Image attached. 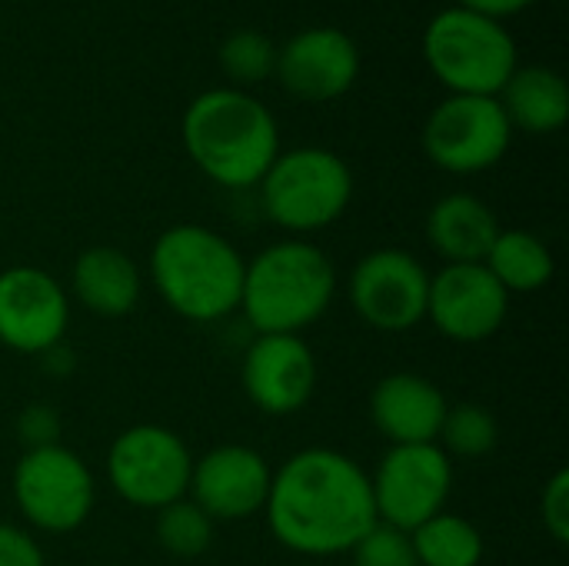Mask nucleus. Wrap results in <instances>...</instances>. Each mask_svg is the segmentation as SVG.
Masks as SVG:
<instances>
[{"label":"nucleus","mask_w":569,"mask_h":566,"mask_svg":"<svg viewBox=\"0 0 569 566\" xmlns=\"http://www.w3.org/2000/svg\"><path fill=\"white\" fill-rule=\"evenodd\" d=\"M190 470L193 454L160 424L127 427L107 450L110 487L140 510H163L167 504L183 500L190 490Z\"/></svg>","instance_id":"7"},{"label":"nucleus","mask_w":569,"mask_h":566,"mask_svg":"<svg viewBox=\"0 0 569 566\" xmlns=\"http://www.w3.org/2000/svg\"><path fill=\"white\" fill-rule=\"evenodd\" d=\"M353 566H420L410 534L393 530L387 524H377L353 550H350Z\"/></svg>","instance_id":"26"},{"label":"nucleus","mask_w":569,"mask_h":566,"mask_svg":"<svg viewBox=\"0 0 569 566\" xmlns=\"http://www.w3.org/2000/svg\"><path fill=\"white\" fill-rule=\"evenodd\" d=\"M530 3H537V0H453V7L477 10V13H487V17H493V20L517 17V13H523Z\"/></svg>","instance_id":"30"},{"label":"nucleus","mask_w":569,"mask_h":566,"mask_svg":"<svg viewBox=\"0 0 569 566\" xmlns=\"http://www.w3.org/2000/svg\"><path fill=\"white\" fill-rule=\"evenodd\" d=\"M333 290V260L317 244L280 240L247 264L240 310L257 334H303L327 314Z\"/></svg>","instance_id":"4"},{"label":"nucleus","mask_w":569,"mask_h":566,"mask_svg":"<svg viewBox=\"0 0 569 566\" xmlns=\"http://www.w3.org/2000/svg\"><path fill=\"white\" fill-rule=\"evenodd\" d=\"M17 510L43 534H70L87 524L93 510V474L63 444L23 450L10 480Z\"/></svg>","instance_id":"8"},{"label":"nucleus","mask_w":569,"mask_h":566,"mask_svg":"<svg viewBox=\"0 0 569 566\" xmlns=\"http://www.w3.org/2000/svg\"><path fill=\"white\" fill-rule=\"evenodd\" d=\"M60 414L50 404H27L17 417V437L27 450H43L60 444Z\"/></svg>","instance_id":"27"},{"label":"nucleus","mask_w":569,"mask_h":566,"mask_svg":"<svg viewBox=\"0 0 569 566\" xmlns=\"http://www.w3.org/2000/svg\"><path fill=\"white\" fill-rule=\"evenodd\" d=\"M513 140V127L497 97H443L423 123V153L433 167L470 177L497 167Z\"/></svg>","instance_id":"9"},{"label":"nucleus","mask_w":569,"mask_h":566,"mask_svg":"<svg viewBox=\"0 0 569 566\" xmlns=\"http://www.w3.org/2000/svg\"><path fill=\"white\" fill-rule=\"evenodd\" d=\"M540 517L557 544L569 540V470H557L540 497Z\"/></svg>","instance_id":"28"},{"label":"nucleus","mask_w":569,"mask_h":566,"mask_svg":"<svg viewBox=\"0 0 569 566\" xmlns=\"http://www.w3.org/2000/svg\"><path fill=\"white\" fill-rule=\"evenodd\" d=\"M40 360H43V367H47V374L50 377H70L73 374V367H77V360H73V354H70V347L67 344H57V347H50L47 354H40Z\"/></svg>","instance_id":"31"},{"label":"nucleus","mask_w":569,"mask_h":566,"mask_svg":"<svg viewBox=\"0 0 569 566\" xmlns=\"http://www.w3.org/2000/svg\"><path fill=\"white\" fill-rule=\"evenodd\" d=\"M513 130L523 133H557L569 120V83L567 77L543 63L517 67L513 77L497 93Z\"/></svg>","instance_id":"20"},{"label":"nucleus","mask_w":569,"mask_h":566,"mask_svg":"<svg viewBox=\"0 0 569 566\" xmlns=\"http://www.w3.org/2000/svg\"><path fill=\"white\" fill-rule=\"evenodd\" d=\"M157 544L173 557H200L213 544V520L190 500H173L157 510Z\"/></svg>","instance_id":"24"},{"label":"nucleus","mask_w":569,"mask_h":566,"mask_svg":"<svg viewBox=\"0 0 569 566\" xmlns=\"http://www.w3.org/2000/svg\"><path fill=\"white\" fill-rule=\"evenodd\" d=\"M410 544L420 566H480L483 560L480 530L470 520L447 510L410 530Z\"/></svg>","instance_id":"22"},{"label":"nucleus","mask_w":569,"mask_h":566,"mask_svg":"<svg viewBox=\"0 0 569 566\" xmlns=\"http://www.w3.org/2000/svg\"><path fill=\"white\" fill-rule=\"evenodd\" d=\"M240 380L257 410L290 417L317 390V357L300 334H257L243 354Z\"/></svg>","instance_id":"15"},{"label":"nucleus","mask_w":569,"mask_h":566,"mask_svg":"<svg viewBox=\"0 0 569 566\" xmlns=\"http://www.w3.org/2000/svg\"><path fill=\"white\" fill-rule=\"evenodd\" d=\"M180 137L197 170L223 190L257 187L280 153L277 117L237 87H213L193 97Z\"/></svg>","instance_id":"2"},{"label":"nucleus","mask_w":569,"mask_h":566,"mask_svg":"<svg viewBox=\"0 0 569 566\" xmlns=\"http://www.w3.org/2000/svg\"><path fill=\"white\" fill-rule=\"evenodd\" d=\"M483 267L497 277L507 294H533L553 280V254L530 230H500Z\"/></svg>","instance_id":"21"},{"label":"nucleus","mask_w":569,"mask_h":566,"mask_svg":"<svg viewBox=\"0 0 569 566\" xmlns=\"http://www.w3.org/2000/svg\"><path fill=\"white\" fill-rule=\"evenodd\" d=\"M0 566H43V550L27 530L0 524Z\"/></svg>","instance_id":"29"},{"label":"nucleus","mask_w":569,"mask_h":566,"mask_svg":"<svg viewBox=\"0 0 569 566\" xmlns=\"http://www.w3.org/2000/svg\"><path fill=\"white\" fill-rule=\"evenodd\" d=\"M70 290L97 317H127L140 304V267L117 247H87L70 270Z\"/></svg>","instance_id":"19"},{"label":"nucleus","mask_w":569,"mask_h":566,"mask_svg":"<svg viewBox=\"0 0 569 566\" xmlns=\"http://www.w3.org/2000/svg\"><path fill=\"white\" fill-rule=\"evenodd\" d=\"M423 60L450 93L497 97L520 67V50L503 20L450 3L423 30Z\"/></svg>","instance_id":"5"},{"label":"nucleus","mask_w":569,"mask_h":566,"mask_svg":"<svg viewBox=\"0 0 569 566\" xmlns=\"http://www.w3.org/2000/svg\"><path fill=\"white\" fill-rule=\"evenodd\" d=\"M300 566H320V564H300Z\"/></svg>","instance_id":"32"},{"label":"nucleus","mask_w":569,"mask_h":566,"mask_svg":"<svg viewBox=\"0 0 569 566\" xmlns=\"http://www.w3.org/2000/svg\"><path fill=\"white\" fill-rule=\"evenodd\" d=\"M510 314V294L483 264H443L430 274L427 320L457 344L490 340Z\"/></svg>","instance_id":"13"},{"label":"nucleus","mask_w":569,"mask_h":566,"mask_svg":"<svg viewBox=\"0 0 569 566\" xmlns=\"http://www.w3.org/2000/svg\"><path fill=\"white\" fill-rule=\"evenodd\" d=\"M370 490L377 520L410 534L447 507L453 490V464L437 444H400L377 464Z\"/></svg>","instance_id":"10"},{"label":"nucleus","mask_w":569,"mask_h":566,"mask_svg":"<svg viewBox=\"0 0 569 566\" xmlns=\"http://www.w3.org/2000/svg\"><path fill=\"white\" fill-rule=\"evenodd\" d=\"M263 514L270 534L300 557L350 554L380 524L370 474L330 447L287 457L270 477Z\"/></svg>","instance_id":"1"},{"label":"nucleus","mask_w":569,"mask_h":566,"mask_svg":"<svg viewBox=\"0 0 569 566\" xmlns=\"http://www.w3.org/2000/svg\"><path fill=\"white\" fill-rule=\"evenodd\" d=\"M500 234L497 214L473 193H447L427 214V240L447 264H483Z\"/></svg>","instance_id":"18"},{"label":"nucleus","mask_w":569,"mask_h":566,"mask_svg":"<svg viewBox=\"0 0 569 566\" xmlns=\"http://www.w3.org/2000/svg\"><path fill=\"white\" fill-rule=\"evenodd\" d=\"M257 187L263 214L290 234H313L337 224L353 200V173L327 147L280 150Z\"/></svg>","instance_id":"6"},{"label":"nucleus","mask_w":569,"mask_h":566,"mask_svg":"<svg viewBox=\"0 0 569 566\" xmlns=\"http://www.w3.org/2000/svg\"><path fill=\"white\" fill-rule=\"evenodd\" d=\"M243 270L240 250L200 224H173L150 250V280L160 300L193 324H213L240 310Z\"/></svg>","instance_id":"3"},{"label":"nucleus","mask_w":569,"mask_h":566,"mask_svg":"<svg viewBox=\"0 0 569 566\" xmlns=\"http://www.w3.org/2000/svg\"><path fill=\"white\" fill-rule=\"evenodd\" d=\"M220 67L223 73L240 87H253L263 83L267 77H273L277 67V43L260 33V30H233L223 43H220Z\"/></svg>","instance_id":"25"},{"label":"nucleus","mask_w":569,"mask_h":566,"mask_svg":"<svg viewBox=\"0 0 569 566\" xmlns=\"http://www.w3.org/2000/svg\"><path fill=\"white\" fill-rule=\"evenodd\" d=\"M500 440V427L497 417L490 410H483L480 404H460V407H447L437 447L453 460H480L487 457Z\"/></svg>","instance_id":"23"},{"label":"nucleus","mask_w":569,"mask_h":566,"mask_svg":"<svg viewBox=\"0 0 569 566\" xmlns=\"http://www.w3.org/2000/svg\"><path fill=\"white\" fill-rule=\"evenodd\" d=\"M430 270L407 250H370L347 280V297L357 317L383 334L413 330L427 320Z\"/></svg>","instance_id":"11"},{"label":"nucleus","mask_w":569,"mask_h":566,"mask_svg":"<svg viewBox=\"0 0 569 566\" xmlns=\"http://www.w3.org/2000/svg\"><path fill=\"white\" fill-rule=\"evenodd\" d=\"M443 390L420 374H390L370 394V420L390 447L400 444H437L447 417Z\"/></svg>","instance_id":"17"},{"label":"nucleus","mask_w":569,"mask_h":566,"mask_svg":"<svg viewBox=\"0 0 569 566\" xmlns=\"http://www.w3.org/2000/svg\"><path fill=\"white\" fill-rule=\"evenodd\" d=\"M70 297L60 280L40 267L0 270V344L23 357H40L63 344Z\"/></svg>","instance_id":"12"},{"label":"nucleus","mask_w":569,"mask_h":566,"mask_svg":"<svg viewBox=\"0 0 569 566\" xmlns=\"http://www.w3.org/2000/svg\"><path fill=\"white\" fill-rule=\"evenodd\" d=\"M277 80L307 103L343 97L360 77V47L340 27H307L277 50Z\"/></svg>","instance_id":"14"},{"label":"nucleus","mask_w":569,"mask_h":566,"mask_svg":"<svg viewBox=\"0 0 569 566\" xmlns=\"http://www.w3.org/2000/svg\"><path fill=\"white\" fill-rule=\"evenodd\" d=\"M270 464L260 450L243 444H223L193 460L187 497L217 520H247L263 514L270 494Z\"/></svg>","instance_id":"16"}]
</instances>
